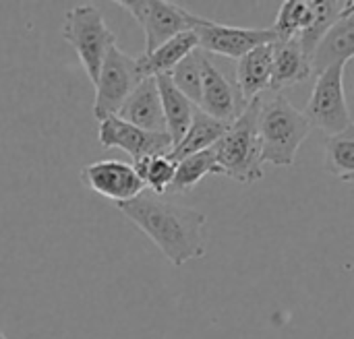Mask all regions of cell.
I'll list each match as a JSON object with an SVG mask.
<instances>
[{"label": "cell", "instance_id": "cell-4", "mask_svg": "<svg viewBox=\"0 0 354 339\" xmlns=\"http://www.w3.org/2000/svg\"><path fill=\"white\" fill-rule=\"evenodd\" d=\"M62 37L75 48L89 81L95 85L102 64L112 46H116L114 33L108 29L102 10L95 4H79L66 10Z\"/></svg>", "mask_w": 354, "mask_h": 339}, {"label": "cell", "instance_id": "cell-15", "mask_svg": "<svg viewBox=\"0 0 354 339\" xmlns=\"http://www.w3.org/2000/svg\"><path fill=\"white\" fill-rule=\"evenodd\" d=\"M274 43L259 46L245 54L236 64V81L243 97L253 101L261 97V91L270 89L272 68H274Z\"/></svg>", "mask_w": 354, "mask_h": 339}, {"label": "cell", "instance_id": "cell-7", "mask_svg": "<svg viewBox=\"0 0 354 339\" xmlns=\"http://www.w3.org/2000/svg\"><path fill=\"white\" fill-rule=\"evenodd\" d=\"M145 33V54H151L168 39L191 31V12L166 0H120Z\"/></svg>", "mask_w": 354, "mask_h": 339}, {"label": "cell", "instance_id": "cell-10", "mask_svg": "<svg viewBox=\"0 0 354 339\" xmlns=\"http://www.w3.org/2000/svg\"><path fill=\"white\" fill-rule=\"evenodd\" d=\"M100 143L104 147L127 151L133 162L147 155H170L174 149L168 133H149L120 120L118 116H110L100 122Z\"/></svg>", "mask_w": 354, "mask_h": 339}, {"label": "cell", "instance_id": "cell-23", "mask_svg": "<svg viewBox=\"0 0 354 339\" xmlns=\"http://www.w3.org/2000/svg\"><path fill=\"white\" fill-rule=\"evenodd\" d=\"M326 168L340 180L354 174V122L346 130L326 139Z\"/></svg>", "mask_w": 354, "mask_h": 339}, {"label": "cell", "instance_id": "cell-12", "mask_svg": "<svg viewBox=\"0 0 354 339\" xmlns=\"http://www.w3.org/2000/svg\"><path fill=\"white\" fill-rule=\"evenodd\" d=\"M116 116L149 133H168L158 81L153 77H147L139 83Z\"/></svg>", "mask_w": 354, "mask_h": 339}, {"label": "cell", "instance_id": "cell-6", "mask_svg": "<svg viewBox=\"0 0 354 339\" xmlns=\"http://www.w3.org/2000/svg\"><path fill=\"white\" fill-rule=\"evenodd\" d=\"M344 66L346 64H334L317 75L305 112L311 126H317L328 137H334L353 124L344 93Z\"/></svg>", "mask_w": 354, "mask_h": 339}, {"label": "cell", "instance_id": "cell-5", "mask_svg": "<svg viewBox=\"0 0 354 339\" xmlns=\"http://www.w3.org/2000/svg\"><path fill=\"white\" fill-rule=\"evenodd\" d=\"M141 81H143V75L139 72L137 58L124 54L118 46H112L102 64L100 79L93 85L95 87V101H93L95 120L102 122L110 116H116Z\"/></svg>", "mask_w": 354, "mask_h": 339}, {"label": "cell", "instance_id": "cell-8", "mask_svg": "<svg viewBox=\"0 0 354 339\" xmlns=\"http://www.w3.org/2000/svg\"><path fill=\"white\" fill-rule=\"evenodd\" d=\"M191 29L199 39V48L203 52H212L226 58L241 60L245 54L259 46H268L278 41L274 29H247L232 27L224 23H216L191 12Z\"/></svg>", "mask_w": 354, "mask_h": 339}, {"label": "cell", "instance_id": "cell-2", "mask_svg": "<svg viewBox=\"0 0 354 339\" xmlns=\"http://www.w3.org/2000/svg\"><path fill=\"white\" fill-rule=\"evenodd\" d=\"M311 133V122L305 112L297 110L286 97H261L259 110V139L261 159L276 168L295 164L297 153Z\"/></svg>", "mask_w": 354, "mask_h": 339}, {"label": "cell", "instance_id": "cell-20", "mask_svg": "<svg viewBox=\"0 0 354 339\" xmlns=\"http://www.w3.org/2000/svg\"><path fill=\"white\" fill-rule=\"evenodd\" d=\"M342 6H344V2H336V0H313V23L299 37L303 52L309 58H313L319 41L342 17Z\"/></svg>", "mask_w": 354, "mask_h": 339}, {"label": "cell", "instance_id": "cell-25", "mask_svg": "<svg viewBox=\"0 0 354 339\" xmlns=\"http://www.w3.org/2000/svg\"><path fill=\"white\" fill-rule=\"evenodd\" d=\"M354 14V0H344V6H342V17H351Z\"/></svg>", "mask_w": 354, "mask_h": 339}, {"label": "cell", "instance_id": "cell-21", "mask_svg": "<svg viewBox=\"0 0 354 339\" xmlns=\"http://www.w3.org/2000/svg\"><path fill=\"white\" fill-rule=\"evenodd\" d=\"M311 23H313V0H286L282 2L272 29L278 41H290V39H299L301 33Z\"/></svg>", "mask_w": 354, "mask_h": 339}, {"label": "cell", "instance_id": "cell-16", "mask_svg": "<svg viewBox=\"0 0 354 339\" xmlns=\"http://www.w3.org/2000/svg\"><path fill=\"white\" fill-rule=\"evenodd\" d=\"M351 58H354V14L340 17L326 33L311 58V66L313 72L322 75L326 68L334 64H346Z\"/></svg>", "mask_w": 354, "mask_h": 339}, {"label": "cell", "instance_id": "cell-22", "mask_svg": "<svg viewBox=\"0 0 354 339\" xmlns=\"http://www.w3.org/2000/svg\"><path fill=\"white\" fill-rule=\"evenodd\" d=\"M133 168L145 184V191H151L160 197L170 191L176 176V162L170 155H147L133 162Z\"/></svg>", "mask_w": 354, "mask_h": 339}, {"label": "cell", "instance_id": "cell-14", "mask_svg": "<svg viewBox=\"0 0 354 339\" xmlns=\"http://www.w3.org/2000/svg\"><path fill=\"white\" fill-rule=\"evenodd\" d=\"M199 50V39L195 35V31H185L172 39H168L164 46H160L158 50H153L151 54H143L137 58L139 64V72L143 75V79L147 77H162V75H170L191 52Z\"/></svg>", "mask_w": 354, "mask_h": 339}, {"label": "cell", "instance_id": "cell-3", "mask_svg": "<svg viewBox=\"0 0 354 339\" xmlns=\"http://www.w3.org/2000/svg\"><path fill=\"white\" fill-rule=\"evenodd\" d=\"M259 110L261 97L249 101L243 116L230 124L226 135L216 143L218 174H226L241 184H255L263 178Z\"/></svg>", "mask_w": 354, "mask_h": 339}, {"label": "cell", "instance_id": "cell-17", "mask_svg": "<svg viewBox=\"0 0 354 339\" xmlns=\"http://www.w3.org/2000/svg\"><path fill=\"white\" fill-rule=\"evenodd\" d=\"M156 81H158V89H160V97H162L166 130L176 147L183 141V137L187 135L199 106H195L183 91H178L168 75L156 77Z\"/></svg>", "mask_w": 354, "mask_h": 339}, {"label": "cell", "instance_id": "cell-27", "mask_svg": "<svg viewBox=\"0 0 354 339\" xmlns=\"http://www.w3.org/2000/svg\"><path fill=\"white\" fill-rule=\"evenodd\" d=\"M0 339H6V338H4V333H2V331H0Z\"/></svg>", "mask_w": 354, "mask_h": 339}, {"label": "cell", "instance_id": "cell-13", "mask_svg": "<svg viewBox=\"0 0 354 339\" xmlns=\"http://www.w3.org/2000/svg\"><path fill=\"white\" fill-rule=\"evenodd\" d=\"M274 68H272V91H282L307 81L313 72L311 58L303 52L299 39L274 41Z\"/></svg>", "mask_w": 354, "mask_h": 339}, {"label": "cell", "instance_id": "cell-1", "mask_svg": "<svg viewBox=\"0 0 354 339\" xmlns=\"http://www.w3.org/2000/svg\"><path fill=\"white\" fill-rule=\"evenodd\" d=\"M131 224H135L174 265L183 267L193 259H201L207 249V217L199 209L176 205L151 191H143L137 199L116 205Z\"/></svg>", "mask_w": 354, "mask_h": 339}, {"label": "cell", "instance_id": "cell-11", "mask_svg": "<svg viewBox=\"0 0 354 339\" xmlns=\"http://www.w3.org/2000/svg\"><path fill=\"white\" fill-rule=\"evenodd\" d=\"M201 66H203V91H201L199 108L212 118L228 126L234 124L247 110L249 101L243 97L239 85H232L222 75V70H218V66L207 58L205 52H203Z\"/></svg>", "mask_w": 354, "mask_h": 339}, {"label": "cell", "instance_id": "cell-18", "mask_svg": "<svg viewBox=\"0 0 354 339\" xmlns=\"http://www.w3.org/2000/svg\"><path fill=\"white\" fill-rule=\"evenodd\" d=\"M228 130V124L212 118L209 114H205L201 108H197L195 118L187 130V135L183 137V141L172 149L170 157L178 164L189 155H195L199 151H205L209 147H214Z\"/></svg>", "mask_w": 354, "mask_h": 339}, {"label": "cell", "instance_id": "cell-19", "mask_svg": "<svg viewBox=\"0 0 354 339\" xmlns=\"http://www.w3.org/2000/svg\"><path fill=\"white\" fill-rule=\"evenodd\" d=\"M209 174H218L216 145L178 162L176 164V176H174V182H172L168 193H174V195L191 193Z\"/></svg>", "mask_w": 354, "mask_h": 339}, {"label": "cell", "instance_id": "cell-24", "mask_svg": "<svg viewBox=\"0 0 354 339\" xmlns=\"http://www.w3.org/2000/svg\"><path fill=\"white\" fill-rule=\"evenodd\" d=\"M203 50H195L191 52L168 77L172 79V83L176 85L178 91H183L195 106L201 104V91H203Z\"/></svg>", "mask_w": 354, "mask_h": 339}, {"label": "cell", "instance_id": "cell-26", "mask_svg": "<svg viewBox=\"0 0 354 339\" xmlns=\"http://www.w3.org/2000/svg\"><path fill=\"white\" fill-rule=\"evenodd\" d=\"M342 180H344V182H348V184H354V174H351V176H344Z\"/></svg>", "mask_w": 354, "mask_h": 339}, {"label": "cell", "instance_id": "cell-9", "mask_svg": "<svg viewBox=\"0 0 354 339\" xmlns=\"http://www.w3.org/2000/svg\"><path fill=\"white\" fill-rule=\"evenodd\" d=\"M81 180L87 188L114 205L129 203L145 191V184L137 176L135 168L118 159H102L85 166L81 170Z\"/></svg>", "mask_w": 354, "mask_h": 339}]
</instances>
